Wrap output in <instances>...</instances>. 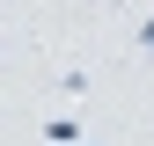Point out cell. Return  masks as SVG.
<instances>
[{
    "mask_svg": "<svg viewBox=\"0 0 154 146\" xmlns=\"http://www.w3.org/2000/svg\"><path fill=\"white\" fill-rule=\"evenodd\" d=\"M88 88H95V80H88V66H66V73H59V95H66V102H81Z\"/></svg>",
    "mask_w": 154,
    "mask_h": 146,
    "instance_id": "cell-1",
    "label": "cell"
},
{
    "mask_svg": "<svg viewBox=\"0 0 154 146\" xmlns=\"http://www.w3.org/2000/svg\"><path fill=\"white\" fill-rule=\"evenodd\" d=\"M44 139H51V146H66V139H81V124H73V117H51V124H44Z\"/></svg>",
    "mask_w": 154,
    "mask_h": 146,
    "instance_id": "cell-2",
    "label": "cell"
},
{
    "mask_svg": "<svg viewBox=\"0 0 154 146\" xmlns=\"http://www.w3.org/2000/svg\"><path fill=\"white\" fill-rule=\"evenodd\" d=\"M132 44H140V51H147V59H154V15H147V22H140V29H132Z\"/></svg>",
    "mask_w": 154,
    "mask_h": 146,
    "instance_id": "cell-3",
    "label": "cell"
}]
</instances>
